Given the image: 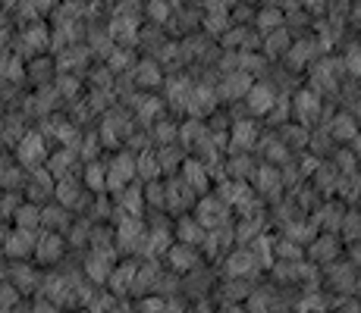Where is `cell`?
Here are the masks:
<instances>
[{
    "mask_svg": "<svg viewBox=\"0 0 361 313\" xmlns=\"http://www.w3.org/2000/svg\"><path fill=\"white\" fill-rule=\"evenodd\" d=\"M270 250H274V260H305V250H302V245L298 241H293V238H276V241H270Z\"/></svg>",
    "mask_w": 361,
    "mask_h": 313,
    "instance_id": "obj_18",
    "label": "cell"
},
{
    "mask_svg": "<svg viewBox=\"0 0 361 313\" xmlns=\"http://www.w3.org/2000/svg\"><path fill=\"white\" fill-rule=\"evenodd\" d=\"M321 103H324V97H321V94L311 91L308 85H298V88H295V94L289 97V110H293V120H295V122H302V125H308V129H311V122L321 120Z\"/></svg>",
    "mask_w": 361,
    "mask_h": 313,
    "instance_id": "obj_1",
    "label": "cell"
},
{
    "mask_svg": "<svg viewBox=\"0 0 361 313\" xmlns=\"http://www.w3.org/2000/svg\"><path fill=\"white\" fill-rule=\"evenodd\" d=\"M258 273V260L252 257V250H230L226 257V279H248Z\"/></svg>",
    "mask_w": 361,
    "mask_h": 313,
    "instance_id": "obj_12",
    "label": "cell"
},
{
    "mask_svg": "<svg viewBox=\"0 0 361 313\" xmlns=\"http://www.w3.org/2000/svg\"><path fill=\"white\" fill-rule=\"evenodd\" d=\"M116 194H120V210L126 213V217H142V210H145L142 185L132 188V182H126L123 188H116Z\"/></svg>",
    "mask_w": 361,
    "mask_h": 313,
    "instance_id": "obj_16",
    "label": "cell"
},
{
    "mask_svg": "<svg viewBox=\"0 0 361 313\" xmlns=\"http://www.w3.org/2000/svg\"><path fill=\"white\" fill-rule=\"evenodd\" d=\"M32 250H35V232L10 229V235H6L0 254H4V260H32Z\"/></svg>",
    "mask_w": 361,
    "mask_h": 313,
    "instance_id": "obj_6",
    "label": "cell"
},
{
    "mask_svg": "<svg viewBox=\"0 0 361 313\" xmlns=\"http://www.w3.org/2000/svg\"><path fill=\"white\" fill-rule=\"evenodd\" d=\"M166 254V260H170V267H173V273H189V269H195L198 267V248L195 245H183V241H173L170 248L164 250Z\"/></svg>",
    "mask_w": 361,
    "mask_h": 313,
    "instance_id": "obj_11",
    "label": "cell"
},
{
    "mask_svg": "<svg viewBox=\"0 0 361 313\" xmlns=\"http://www.w3.org/2000/svg\"><path fill=\"white\" fill-rule=\"evenodd\" d=\"M6 235H10V226H6V219H0V248H4Z\"/></svg>",
    "mask_w": 361,
    "mask_h": 313,
    "instance_id": "obj_20",
    "label": "cell"
},
{
    "mask_svg": "<svg viewBox=\"0 0 361 313\" xmlns=\"http://www.w3.org/2000/svg\"><path fill=\"white\" fill-rule=\"evenodd\" d=\"M129 75L135 82V88H145V91H151V88H157L164 82V69L151 57H142L135 66H129Z\"/></svg>",
    "mask_w": 361,
    "mask_h": 313,
    "instance_id": "obj_8",
    "label": "cell"
},
{
    "mask_svg": "<svg viewBox=\"0 0 361 313\" xmlns=\"http://www.w3.org/2000/svg\"><path fill=\"white\" fill-rule=\"evenodd\" d=\"M69 222H73V210H66L63 204H57V200H47V204H41V226H44V232L66 235Z\"/></svg>",
    "mask_w": 361,
    "mask_h": 313,
    "instance_id": "obj_9",
    "label": "cell"
},
{
    "mask_svg": "<svg viewBox=\"0 0 361 313\" xmlns=\"http://www.w3.org/2000/svg\"><path fill=\"white\" fill-rule=\"evenodd\" d=\"M32 313H60L57 301H47V298H38V301L32 304Z\"/></svg>",
    "mask_w": 361,
    "mask_h": 313,
    "instance_id": "obj_19",
    "label": "cell"
},
{
    "mask_svg": "<svg viewBox=\"0 0 361 313\" xmlns=\"http://www.w3.org/2000/svg\"><path fill=\"white\" fill-rule=\"evenodd\" d=\"M289 47H293V34L283 29V25L274 29V32H267V34H261V53L270 63H280L283 57H286Z\"/></svg>",
    "mask_w": 361,
    "mask_h": 313,
    "instance_id": "obj_10",
    "label": "cell"
},
{
    "mask_svg": "<svg viewBox=\"0 0 361 313\" xmlns=\"http://www.w3.org/2000/svg\"><path fill=\"white\" fill-rule=\"evenodd\" d=\"M324 132H327L333 141L352 144L358 138V116L355 113H345V110H333V120L324 125Z\"/></svg>",
    "mask_w": 361,
    "mask_h": 313,
    "instance_id": "obj_7",
    "label": "cell"
},
{
    "mask_svg": "<svg viewBox=\"0 0 361 313\" xmlns=\"http://www.w3.org/2000/svg\"><path fill=\"white\" fill-rule=\"evenodd\" d=\"M63 254H66V241H63V235H57V232H44L41 238H35L32 257L41 263V267H57V263L63 260Z\"/></svg>",
    "mask_w": 361,
    "mask_h": 313,
    "instance_id": "obj_4",
    "label": "cell"
},
{
    "mask_svg": "<svg viewBox=\"0 0 361 313\" xmlns=\"http://www.w3.org/2000/svg\"><path fill=\"white\" fill-rule=\"evenodd\" d=\"M173 232L170 235H176V241H183V245H201L204 241V229H201V222L198 219H192V217H176V222H173Z\"/></svg>",
    "mask_w": 361,
    "mask_h": 313,
    "instance_id": "obj_13",
    "label": "cell"
},
{
    "mask_svg": "<svg viewBox=\"0 0 361 313\" xmlns=\"http://www.w3.org/2000/svg\"><path fill=\"white\" fill-rule=\"evenodd\" d=\"M336 257H343V238L336 232H317L305 250V260H311L314 267H327Z\"/></svg>",
    "mask_w": 361,
    "mask_h": 313,
    "instance_id": "obj_2",
    "label": "cell"
},
{
    "mask_svg": "<svg viewBox=\"0 0 361 313\" xmlns=\"http://www.w3.org/2000/svg\"><path fill=\"white\" fill-rule=\"evenodd\" d=\"M10 219L16 222V229H23V232H38V229H41V207L38 204H29V200H23Z\"/></svg>",
    "mask_w": 361,
    "mask_h": 313,
    "instance_id": "obj_17",
    "label": "cell"
},
{
    "mask_svg": "<svg viewBox=\"0 0 361 313\" xmlns=\"http://www.w3.org/2000/svg\"><path fill=\"white\" fill-rule=\"evenodd\" d=\"M47 157V148H44V135L41 132H25L23 138H19V151H16V160L25 166V170H38L41 163H44Z\"/></svg>",
    "mask_w": 361,
    "mask_h": 313,
    "instance_id": "obj_5",
    "label": "cell"
},
{
    "mask_svg": "<svg viewBox=\"0 0 361 313\" xmlns=\"http://www.w3.org/2000/svg\"><path fill=\"white\" fill-rule=\"evenodd\" d=\"M252 25H255V32H261V34L280 29V25H283V10H280V6H274V4L255 6V19H252Z\"/></svg>",
    "mask_w": 361,
    "mask_h": 313,
    "instance_id": "obj_15",
    "label": "cell"
},
{
    "mask_svg": "<svg viewBox=\"0 0 361 313\" xmlns=\"http://www.w3.org/2000/svg\"><path fill=\"white\" fill-rule=\"evenodd\" d=\"M29 82L35 88H41V85H51L54 82V75H57V63H54L51 57H41V53H35L29 66Z\"/></svg>",
    "mask_w": 361,
    "mask_h": 313,
    "instance_id": "obj_14",
    "label": "cell"
},
{
    "mask_svg": "<svg viewBox=\"0 0 361 313\" xmlns=\"http://www.w3.org/2000/svg\"><path fill=\"white\" fill-rule=\"evenodd\" d=\"M276 88L270 85V82H252V88L245 91V97H242V107L248 110L252 116H267L270 110H274L276 103Z\"/></svg>",
    "mask_w": 361,
    "mask_h": 313,
    "instance_id": "obj_3",
    "label": "cell"
}]
</instances>
